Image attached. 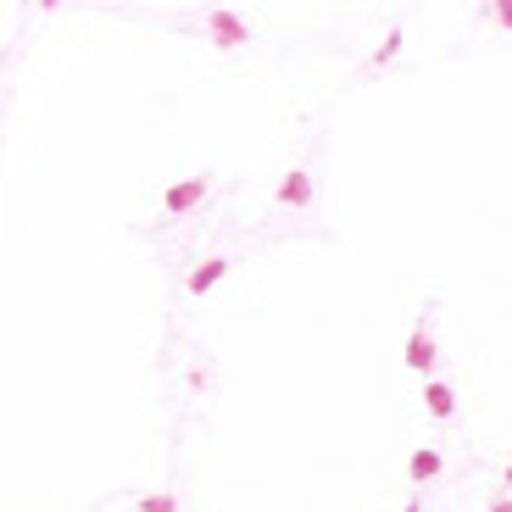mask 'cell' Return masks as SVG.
I'll return each instance as SVG.
<instances>
[{
	"mask_svg": "<svg viewBox=\"0 0 512 512\" xmlns=\"http://www.w3.org/2000/svg\"><path fill=\"white\" fill-rule=\"evenodd\" d=\"M201 195H206V179H184V184H173V190H167V212L179 218V212H190V206L201 201Z\"/></svg>",
	"mask_w": 512,
	"mask_h": 512,
	"instance_id": "cell-5",
	"label": "cell"
},
{
	"mask_svg": "<svg viewBox=\"0 0 512 512\" xmlns=\"http://www.w3.org/2000/svg\"><path fill=\"white\" fill-rule=\"evenodd\" d=\"M440 468H446V457H440V451H429V446H423V451H412V462H407V474L418 479V485H423V479H435Z\"/></svg>",
	"mask_w": 512,
	"mask_h": 512,
	"instance_id": "cell-7",
	"label": "cell"
},
{
	"mask_svg": "<svg viewBox=\"0 0 512 512\" xmlns=\"http://www.w3.org/2000/svg\"><path fill=\"white\" fill-rule=\"evenodd\" d=\"M279 201H284V206H307V201H312V179H307V167H295L290 179L279 184Z\"/></svg>",
	"mask_w": 512,
	"mask_h": 512,
	"instance_id": "cell-6",
	"label": "cell"
},
{
	"mask_svg": "<svg viewBox=\"0 0 512 512\" xmlns=\"http://www.w3.org/2000/svg\"><path fill=\"white\" fill-rule=\"evenodd\" d=\"M223 273H229V256H206L201 268L190 273V295H206V290H212V284L223 279Z\"/></svg>",
	"mask_w": 512,
	"mask_h": 512,
	"instance_id": "cell-4",
	"label": "cell"
},
{
	"mask_svg": "<svg viewBox=\"0 0 512 512\" xmlns=\"http://www.w3.org/2000/svg\"><path fill=\"white\" fill-rule=\"evenodd\" d=\"M496 17H501V23L512 28V0H501V6H496Z\"/></svg>",
	"mask_w": 512,
	"mask_h": 512,
	"instance_id": "cell-9",
	"label": "cell"
},
{
	"mask_svg": "<svg viewBox=\"0 0 512 512\" xmlns=\"http://www.w3.org/2000/svg\"><path fill=\"white\" fill-rule=\"evenodd\" d=\"M501 485H507V490H512V462H507V474H501Z\"/></svg>",
	"mask_w": 512,
	"mask_h": 512,
	"instance_id": "cell-11",
	"label": "cell"
},
{
	"mask_svg": "<svg viewBox=\"0 0 512 512\" xmlns=\"http://www.w3.org/2000/svg\"><path fill=\"white\" fill-rule=\"evenodd\" d=\"M401 512H423V507H418V501H407V507H401Z\"/></svg>",
	"mask_w": 512,
	"mask_h": 512,
	"instance_id": "cell-12",
	"label": "cell"
},
{
	"mask_svg": "<svg viewBox=\"0 0 512 512\" xmlns=\"http://www.w3.org/2000/svg\"><path fill=\"white\" fill-rule=\"evenodd\" d=\"M490 512H512V501H496V507H490Z\"/></svg>",
	"mask_w": 512,
	"mask_h": 512,
	"instance_id": "cell-10",
	"label": "cell"
},
{
	"mask_svg": "<svg viewBox=\"0 0 512 512\" xmlns=\"http://www.w3.org/2000/svg\"><path fill=\"white\" fill-rule=\"evenodd\" d=\"M423 407L435 412V418H457V390L446 379H429L423 384Z\"/></svg>",
	"mask_w": 512,
	"mask_h": 512,
	"instance_id": "cell-1",
	"label": "cell"
},
{
	"mask_svg": "<svg viewBox=\"0 0 512 512\" xmlns=\"http://www.w3.org/2000/svg\"><path fill=\"white\" fill-rule=\"evenodd\" d=\"M206 23H212V39H218V45H245V39H251V28H245L234 12H212Z\"/></svg>",
	"mask_w": 512,
	"mask_h": 512,
	"instance_id": "cell-2",
	"label": "cell"
},
{
	"mask_svg": "<svg viewBox=\"0 0 512 512\" xmlns=\"http://www.w3.org/2000/svg\"><path fill=\"white\" fill-rule=\"evenodd\" d=\"M407 368H412V373H429V368H435V340H429V329H412V340H407Z\"/></svg>",
	"mask_w": 512,
	"mask_h": 512,
	"instance_id": "cell-3",
	"label": "cell"
},
{
	"mask_svg": "<svg viewBox=\"0 0 512 512\" xmlns=\"http://www.w3.org/2000/svg\"><path fill=\"white\" fill-rule=\"evenodd\" d=\"M140 507H145V512H173V496H145Z\"/></svg>",
	"mask_w": 512,
	"mask_h": 512,
	"instance_id": "cell-8",
	"label": "cell"
}]
</instances>
